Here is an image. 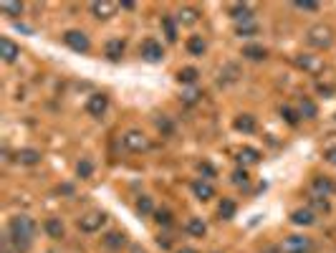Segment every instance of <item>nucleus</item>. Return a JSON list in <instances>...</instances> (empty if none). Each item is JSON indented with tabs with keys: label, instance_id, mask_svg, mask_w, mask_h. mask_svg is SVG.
I'll return each instance as SVG.
<instances>
[{
	"label": "nucleus",
	"instance_id": "f257e3e1",
	"mask_svg": "<svg viewBox=\"0 0 336 253\" xmlns=\"http://www.w3.org/2000/svg\"><path fill=\"white\" fill-rule=\"evenodd\" d=\"M38 225L33 218L28 215H15L8 223V241L15 246V251H28L33 243V236H35Z\"/></svg>",
	"mask_w": 336,
	"mask_h": 253
},
{
	"label": "nucleus",
	"instance_id": "f03ea898",
	"mask_svg": "<svg viewBox=\"0 0 336 253\" xmlns=\"http://www.w3.org/2000/svg\"><path fill=\"white\" fill-rule=\"evenodd\" d=\"M306 41H308V46H313V48H329V46L334 43V31H331L329 26L319 23V26L308 28Z\"/></svg>",
	"mask_w": 336,
	"mask_h": 253
},
{
	"label": "nucleus",
	"instance_id": "7ed1b4c3",
	"mask_svg": "<svg viewBox=\"0 0 336 253\" xmlns=\"http://www.w3.org/2000/svg\"><path fill=\"white\" fill-rule=\"evenodd\" d=\"M122 144H124V150H129V152H147V150H150V139H147V134L139 132V129L124 132Z\"/></svg>",
	"mask_w": 336,
	"mask_h": 253
},
{
	"label": "nucleus",
	"instance_id": "20e7f679",
	"mask_svg": "<svg viewBox=\"0 0 336 253\" xmlns=\"http://www.w3.org/2000/svg\"><path fill=\"white\" fill-rule=\"evenodd\" d=\"M63 43L76 53H89L91 51V41L84 31H66L63 33Z\"/></svg>",
	"mask_w": 336,
	"mask_h": 253
},
{
	"label": "nucleus",
	"instance_id": "39448f33",
	"mask_svg": "<svg viewBox=\"0 0 336 253\" xmlns=\"http://www.w3.org/2000/svg\"><path fill=\"white\" fill-rule=\"evenodd\" d=\"M311 248H313V243H311V238H306V236H288V238L283 241V246H281L283 253H308Z\"/></svg>",
	"mask_w": 336,
	"mask_h": 253
},
{
	"label": "nucleus",
	"instance_id": "423d86ee",
	"mask_svg": "<svg viewBox=\"0 0 336 253\" xmlns=\"http://www.w3.org/2000/svg\"><path fill=\"white\" fill-rule=\"evenodd\" d=\"M142 59L144 61H150V63H157V61H162L164 59V48H162V43L159 41H154V38H147L144 43H142Z\"/></svg>",
	"mask_w": 336,
	"mask_h": 253
},
{
	"label": "nucleus",
	"instance_id": "0eeeda50",
	"mask_svg": "<svg viewBox=\"0 0 336 253\" xmlns=\"http://www.w3.org/2000/svg\"><path fill=\"white\" fill-rule=\"evenodd\" d=\"M104 223H106V215L99 213V210H94V213H86V215L79 218V228H81L84 233H96V230H101Z\"/></svg>",
	"mask_w": 336,
	"mask_h": 253
},
{
	"label": "nucleus",
	"instance_id": "6e6552de",
	"mask_svg": "<svg viewBox=\"0 0 336 253\" xmlns=\"http://www.w3.org/2000/svg\"><path fill=\"white\" fill-rule=\"evenodd\" d=\"M119 8H122V5H119V3H111V0H99V3H91V13L96 15V18H101V21L111 18Z\"/></svg>",
	"mask_w": 336,
	"mask_h": 253
},
{
	"label": "nucleus",
	"instance_id": "1a4fd4ad",
	"mask_svg": "<svg viewBox=\"0 0 336 253\" xmlns=\"http://www.w3.org/2000/svg\"><path fill=\"white\" fill-rule=\"evenodd\" d=\"M106 109H109V96L106 94H91L89 96V101H86V112H89L91 117H101Z\"/></svg>",
	"mask_w": 336,
	"mask_h": 253
},
{
	"label": "nucleus",
	"instance_id": "9d476101",
	"mask_svg": "<svg viewBox=\"0 0 336 253\" xmlns=\"http://www.w3.org/2000/svg\"><path fill=\"white\" fill-rule=\"evenodd\" d=\"M0 56L5 63H13L18 56H21V48L10 41V38H0Z\"/></svg>",
	"mask_w": 336,
	"mask_h": 253
},
{
	"label": "nucleus",
	"instance_id": "9b49d317",
	"mask_svg": "<svg viewBox=\"0 0 336 253\" xmlns=\"http://www.w3.org/2000/svg\"><path fill=\"white\" fill-rule=\"evenodd\" d=\"M43 230H46L48 238H53V241H61L63 236H66V228H63L61 218H48V221L43 223Z\"/></svg>",
	"mask_w": 336,
	"mask_h": 253
},
{
	"label": "nucleus",
	"instance_id": "f8f14e48",
	"mask_svg": "<svg viewBox=\"0 0 336 253\" xmlns=\"http://www.w3.org/2000/svg\"><path fill=\"white\" fill-rule=\"evenodd\" d=\"M192 192H195V197L197 200H210V197H215V188L208 183V180H195L192 183Z\"/></svg>",
	"mask_w": 336,
	"mask_h": 253
},
{
	"label": "nucleus",
	"instance_id": "ddd939ff",
	"mask_svg": "<svg viewBox=\"0 0 336 253\" xmlns=\"http://www.w3.org/2000/svg\"><path fill=\"white\" fill-rule=\"evenodd\" d=\"M298 114H301L304 119H316V114H319L316 101L308 99V96H301V101H298Z\"/></svg>",
	"mask_w": 336,
	"mask_h": 253
},
{
	"label": "nucleus",
	"instance_id": "4468645a",
	"mask_svg": "<svg viewBox=\"0 0 336 253\" xmlns=\"http://www.w3.org/2000/svg\"><path fill=\"white\" fill-rule=\"evenodd\" d=\"M291 221L296 223V225H313V221H316V213H313L311 208H298V210H293V213H291Z\"/></svg>",
	"mask_w": 336,
	"mask_h": 253
},
{
	"label": "nucleus",
	"instance_id": "2eb2a0df",
	"mask_svg": "<svg viewBox=\"0 0 336 253\" xmlns=\"http://www.w3.org/2000/svg\"><path fill=\"white\" fill-rule=\"evenodd\" d=\"M313 197H329V192L334 190L331 180L329 177H313Z\"/></svg>",
	"mask_w": 336,
	"mask_h": 253
},
{
	"label": "nucleus",
	"instance_id": "dca6fc26",
	"mask_svg": "<svg viewBox=\"0 0 336 253\" xmlns=\"http://www.w3.org/2000/svg\"><path fill=\"white\" fill-rule=\"evenodd\" d=\"M124 53V41L122 38H111L109 43H106V59L109 61H119Z\"/></svg>",
	"mask_w": 336,
	"mask_h": 253
},
{
	"label": "nucleus",
	"instance_id": "f3484780",
	"mask_svg": "<svg viewBox=\"0 0 336 253\" xmlns=\"http://www.w3.org/2000/svg\"><path fill=\"white\" fill-rule=\"evenodd\" d=\"M104 246H106V248H111V251H119V248L126 246V238H124V233L111 230V233H106V236H104Z\"/></svg>",
	"mask_w": 336,
	"mask_h": 253
},
{
	"label": "nucleus",
	"instance_id": "a211bd4d",
	"mask_svg": "<svg viewBox=\"0 0 336 253\" xmlns=\"http://www.w3.org/2000/svg\"><path fill=\"white\" fill-rule=\"evenodd\" d=\"M266 53H268V51H266L263 46H258V43H250V46H245L243 48V56L248 61H263Z\"/></svg>",
	"mask_w": 336,
	"mask_h": 253
},
{
	"label": "nucleus",
	"instance_id": "6ab92c4d",
	"mask_svg": "<svg viewBox=\"0 0 336 253\" xmlns=\"http://www.w3.org/2000/svg\"><path fill=\"white\" fill-rule=\"evenodd\" d=\"M235 129L243 132V134L255 132V117H253V114H240V117L235 119Z\"/></svg>",
	"mask_w": 336,
	"mask_h": 253
},
{
	"label": "nucleus",
	"instance_id": "aec40b11",
	"mask_svg": "<svg viewBox=\"0 0 336 253\" xmlns=\"http://www.w3.org/2000/svg\"><path fill=\"white\" fill-rule=\"evenodd\" d=\"M177 21H180L182 26H195V23L200 21V10H195V8H182V10L177 13Z\"/></svg>",
	"mask_w": 336,
	"mask_h": 253
},
{
	"label": "nucleus",
	"instance_id": "412c9836",
	"mask_svg": "<svg viewBox=\"0 0 336 253\" xmlns=\"http://www.w3.org/2000/svg\"><path fill=\"white\" fill-rule=\"evenodd\" d=\"M187 233L195 236V238H202V236L208 233V225H205L202 218H190V221H187Z\"/></svg>",
	"mask_w": 336,
	"mask_h": 253
},
{
	"label": "nucleus",
	"instance_id": "4be33fe9",
	"mask_svg": "<svg viewBox=\"0 0 336 253\" xmlns=\"http://www.w3.org/2000/svg\"><path fill=\"white\" fill-rule=\"evenodd\" d=\"M15 157H18V162H21V165H28V167H31V165H38V162H41V152L28 147V150H21Z\"/></svg>",
	"mask_w": 336,
	"mask_h": 253
},
{
	"label": "nucleus",
	"instance_id": "5701e85b",
	"mask_svg": "<svg viewBox=\"0 0 336 253\" xmlns=\"http://www.w3.org/2000/svg\"><path fill=\"white\" fill-rule=\"evenodd\" d=\"M235 210H238V208H235V203H233L230 197H222V203L217 205V213H220V218H222V221L235 218Z\"/></svg>",
	"mask_w": 336,
	"mask_h": 253
},
{
	"label": "nucleus",
	"instance_id": "b1692460",
	"mask_svg": "<svg viewBox=\"0 0 336 253\" xmlns=\"http://www.w3.org/2000/svg\"><path fill=\"white\" fill-rule=\"evenodd\" d=\"M230 15L235 18V21H253V8L250 5H233L230 8Z\"/></svg>",
	"mask_w": 336,
	"mask_h": 253
},
{
	"label": "nucleus",
	"instance_id": "393cba45",
	"mask_svg": "<svg viewBox=\"0 0 336 253\" xmlns=\"http://www.w3.org/2000/svg\"><path fill=\"white\" fill-rule=\"evenodd\" d=\"M187 51H190L192 56H202V53H205V41H202V35H192V38L187 41Z\"/></svg>",
	"mask_w": 336,
	"mask_h": 253
},
{
	"label": "nucleus",
	"instance_id": "a878e982",
	"mask_svg": "<svg viewBox=\"0 0 336 253\" xmlns=\"http://www.w3.org/2000/svg\"><path fill=\"white\" fill-rule=\"evenodd\" d=\"M76 175H79V177H81V180H89V177H91L94 175V162L91 159H79V165H76Z\"/></svg>",
	"mask_w": 336,
	"mask_h": 253
},
{
	"label": "nucleus",
	"instance_id": "bb28decb",
	"mask_svg": "<svg viewBox=\"0 0 336 253\" xmlns=\"http://www.w3.org/2000/svg\"><path fill=\"white\" fill-rule=\"evenodd\" d=\"M162 28H164L167 41H177V26H175L172 15H164V18H162Z\"/></svg>",
	"mask_w": 336,
	"mask_h": 253
},
{
	"label": "nucleus",
	"instance_id": "cd10ccee",
	"mask_svg": "<svg viewBox=\"0 0 336 253\" xmlns=\"http://www.w3.org/2000/svg\"><path fill=\"white\" fill-rule=\"evenodd\" d=\"M137 210H139V215H150V213H154V203L150 195H142L139 200H137Z\"/></svg>",
	"mask_w": 336,
	"mask_h": 253
},
{
	"label": "nucleus",
	"instance_id": "c85d7f7f",
	"mask_svg": "<svg viewBox=\"0 0 336 253\" xmlns=\"http://www.w3.org/2000/svg\"><path fill=\"white\" fill-rule=\"evenodd\" d=\"M197 76H200V71H197V68H192V66H187V68H182V71L177 74V79H180L182 84H195V81H197Z\"/></svg>",
	"mask_w": 336,
	"mask_h": 253
},
{
	"label": "nucleus",
	"instance_id": "c756f323",
	"mask_svg": "<svg viewBox=\"0 0 336 253\" xmlns=\"http://www.w3.org/2000/svg\"><path fill=\"white\" fill-rule=\"evenodd\" d=\"M0 10H3L5 15L15 18V15H21V13H23V3H0Z\"/></svg>",
	"mask_w": 336,
	"mask_h": 253
},
{
	"label": "nucleus",
	"instance_id": "7c9ffc66",
	"mask_svg": "<svg viewBox=\"0 0 336 253\" xmlns=\"http://www.w3.org/2000/svg\"><path fill=\"white\" fill-rule=\"evenodd\" d=\"M240 162H248V165H255L258 159H260V152L258 150H253V147H245V150H240Z\"/></svg>",
	"mask_w": 336,
	"mask_h": 253
},
{
	"label": "nucleus",
	"instance_id": "2f4dec72",
	"mask_svg": "<svg viewBox=\"0 0 336 253\" xmlns=\"http://www.w3.org/2000/svg\"><path fill=\"white\" fill-rule=\"evenodd\" d=\"M258 33V26L253 23V21H245V23H240L238 26V35L243 38V35H255Z\"/></svg>",
	"mask_w": 336,
	"mask_h": 253
},
{
	"label": "nucleus",
	"instance_id": "473e14b6",
	"mask_svg": "<svg viewBox=\"0 0 336 253\" xmlns=\"http://www.w3.org/2000/svg\"><path fill=\"white\" fill-rule=\"evenodd\" d=\"M154 221L159 223V225H172V213H170V210H157V213H154Z\"/></svg>",
	"mask_w": 336,
	"mask_h": 253
},
{
	"label": "nucleus",
	"instance_id": "72a5a7b5",
	"mask_svg": "<svg viewBox=\"0 0 336 253\" xmlns=\"http://www.w3.org/2000/svg\"><path fill=\"white\" fill-rule=\"evenodd\" d=\"M281 114H283V119H286V122H288L291 127L298 124V117H296V112H293L291 106H283V109H281Z\"/></svg>",
	"mask_w": 336,
	"mask_h": 253
},
{
	"label": "nucleus",
	"instance_id": "f704fd0d",
	"mask_svg": "<svg viewBox=\"0 0 336 253\" xmlns=\"http://www.w3.org/2000/svg\"><path fill=\"white\" fill-rule=\"evenodd\" d=\"M311 205H313L316 210H321V213H329V210H331L329 203H326V197H311Z\"/></svg>",
	"mask_w": 336,
	"mask_h": 253
},
{
	"label": "nucleus",
	"instance_id": "c9c22d12",
	"mask_svg": "<svg viewBox=\"0 0 336 253\" xmlns=\"http://www.w3.org/2000/svg\"><path fill=\"white\" fill-rule=\"evenodd\" d=\"M298 66H304V68H308V71H316V68H319L321 63L313 61L311 56H301V59H298Z\"/></svg>",
	"mask_w": 336,
	"mask_h": 253
},
{
	"label": "nucleus",
	"instance_id": "e433bc0d",
	"mask_svg": "<svg viewBox=\"0 0 336 253\" xmlns=\"http://www.w3.org/2000/svg\"><path fill=\"white\" fill-rule=\"evenodd\" d=\"M296 8H298V10H319V3H313V0H301V3H296Z\"/></svg>",
	"mask_w": 336,
	"mask_h": 253
},
{
	"label": "nucleus",
	"instance_id": "4c0bfd02",
	"mask_svg": "<svg viewBox=\"0 0 336 253\" xmlns=\"http://www.w3.org/2000/svg\"><path fill=\"white\" fill-rule=\"evenodd\" d=\"M245 180H248V175H245V170H243V172L238 170V172L233 175V183H238V185H240V183H245Z\"/></svg>",
	"mask_w": 336,
	"mask_h": 253
},
{
	"label": "nucleus",
	"instance_id": "58836bf2",
	"mask_svg": "<svg viewBox=\"0 0 336 253\" xmlns=\"http://www.w3.org/2000/svg\"><path fill=\"white\" fill-rule=\"evenodd\" d=\"M157 127H159V129H164V134H170V132H172V124H170L167 119H159V122H157Z\"/></svg>",
	"mask_w": 336,
	"mask_h": 253
},
{
	"label": "nucleus",
	"instance_id": "ea45409f",
	"mask_svg": "<svg viewBox=\"0 0 336 253\" xmlns=\"http://www.w3.org/2000/svg\"><path fill=\"white\" fill-rule=\"evenodd\" d=\"M197 92H187V94H184V101H187V104H195V101H197Z\"/></svg>",
	"mask_w": 336,
	"mask_h": 253
},
{
	"label": "nucleus",
	"instance_id": "a19ab883",
	"mask_svg": "<svg viewBox=\"0 0 336 253\" xmlns=\"http://www.w3.org/2000/svg\"><path fill=\"white\" fill-rule=\"evenodd\" d=\"M326 159H329L331 165H336V147H331V150L326 152Z\"/></svg>",
	"mask_w": 336,
	"mask_h": 253
},
{
	"label": "nucleus",
	"instance_id": "79ce46f5",
	"mask_svg": "<svg viewBox=\"0 0 336 253\" xmlns=\"http://www.w3.org/2000/svg\"><path fill=\"white\" fill-rule=\"evenodd\" d=\"M157 243H159V246H162V248H170V246H172V243H170V238H159V241H157Z\"/></svg>",
	"mask_w": 336,
	"mask_h": 253
},
{
	"label": "nucleus",
	"instance_id": "37998d69",
	"mask_svg": "<svg viewBox=\"0 0 336 253\" xmlns=\"http://www.w3.org/2000/svg\"><path fill=\"white\" fill-rule=\"evenodd\" d=\"M263 253H283V251H281V248H266Z\"/></svg>",
	"mask_w": 336,
	"mask_h": 253
},
{
	"label": "nucleus",
	"instance_id": "c03bdc74",
	"mask_svg": "<svg viewBox=\"0 0 336 253\" xmlns=\"http://www.w3.org/2000/svg\"><path fill=\"white\" fill-rule=\"evenodd\" d=\"M177 253H197V251H195V248H180Z\"/></svg>",
	"mask_w": 336,
	"mask_h": 253
}]
</instances>
